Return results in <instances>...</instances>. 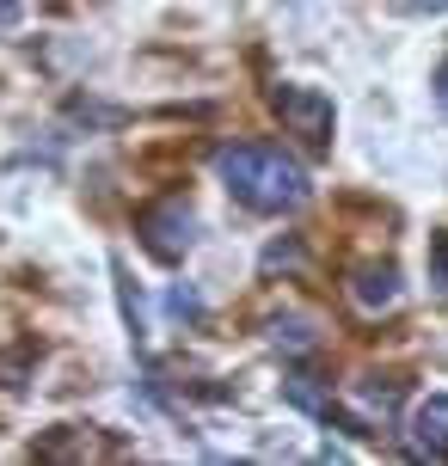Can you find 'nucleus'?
Wrapping results in <instances>:
<instances>
[{
  "label": "nucleus",
  "mask_w": 448,
  "mask_h": 466,
  "mask_svg": "<svg viewBox=\"0 0 448 466\" xmlns=\"http://www.w3.org/2000/svg\"><path fill=\"white\" fill-rule=\"evenodd\" d=\"M215 172H221V185L234 190L246 209H259V215H283V209H301L307 203L301 160L283 154L277 141H234V147H221Z\"/></svg>",
  "instance_id": "f257e3e1"
},
{
  "label": "nucleus",
  "mask_w": 448,
  "mask_h": 466,
  "mask_svg": "<svg viewBox=\"0 0 448 466\" xmlns=\"http://www.w3.org/2000/svg\"><path fill=\"white\" fill-rule=\"evenodd\" d=\"M277 116H283L289 136H301L307 147H331V129H338V111L320 86H277Z\"/></svg>",
  "instance_id": "f03ea898"
},
{
  "label": "nucleus",
  "mask_w": 448,
  "mask_h": 466,
  "mask_svg": "<svg viewBox=\"0 0 448 466\" xmlns=\"http://www.w3.org/2000/svg\"><path fill=\"white\" fill-rule=\"evenodd\" d=\"M190 228H197V221H190L185 197H160V203H148V209L136 215V233H142V246L160 258V264H178V258L190 252Z\"/></svg>",
  "instance_id": "7ed1b4c3"
},
{
  "label": "nucleus",
  "mask_w": 448,
  "mask_h": 466,
  "mask_svg": "<svg viewBox=\"0 0 448 466\" xmlns=\"http://www.w3.org/2000/svg\"><path fill=\"white\" fill-rule=\"evenodd\" d=\"M405 448H412V454H424V461H448V393L424 399V405L412 411Z\"/></svg>",
  "instance_id": "20e7f679"
},
{
  "label": "nucleus",
  "mask_w": 448,
  "mask_h": 466,
  "mask_svg": "<svg viewBox=\"0 0 448 466\" xmlns=\"http://www.w3.org/2000/svg\"><path fill=\"white\" fill-rule=\"evenodd\" d=\"M400 270L393 264H362L351 277V301L362 307V313H387V307H400Z\"/></svg>",
  "instance_id": "39448f33"
},
{
  "label": "nucleus",
  "mask_w": 448,
  "mask_h": 466,
  "mask_svg": "<svg viewBox=\"0 0 448 466\" xmlns=\"http://www.w3.org/2000/svg\"><path fill=\"white\" fill-rule=\"evenodd\" d=\"M270 344L289 350V356H307V350H320V331H313V319L289 313V319H277V326H270Z\"/></svg>",
  "instance_id": "423d86ee"
},
{
  "label": "nucleus",
  "mask_w": 448,
  "mask_h": 466,
  "mask_svg": "<svg viewBox=\"0 0 448 466\" xmlns=\"http://www.w3.org/2000/svg\"><path fill=\"white\" fill-rule=\"evenodd\" d=\"M430 277H436V289L448 295V233L436 239V252H430Z\"/></svg>",
  "instance_id": "0eeeda50"
},
{
  "label": "nucleus",
  "mask_w": 448,
  "mask_h": 466,
  "mask_svg": "<svg viewBox=\"0 0 448 466\" xmlns=\"http://www.w3.org/2000/svg\"><path fill=\"white\" fill-rule=\"evenodd\" d=\"M295 264H301L295 246H270V252H264V270H295Z\"/></svg>",
  "instance_id": "6e6552de"
},
{
  "label": "nucleus",
  "mask_w": 448,
  "mask_h": 466,
  "mask_svg": "<svg viewBox=\"0 0 448 466\" xmlns=\"http://www.w3.org/2000/svg\"><path fill=\"white\" fill-rule=\"evenodd\" d=\"M0 25H19V0H0Z\"/></svg>",
  "instance_id": "1a4fd4ad"
},
{
  "label": "nucleus",
  "mask_w": 448,
  "mask_h": 466,
  "mask_svg": "<svg viewBox=\"0 0 448 466\" xmlns=\"http://www.w3.org/2000/svg\"><path fill=\"white\" fill-rule=\"evenodd\" d=\"M436 98H443V111H448V62L436 68Z\"/></svg>",
  "instance_id": "9d476101"
},
{
  "label": "nucleus",
  "mask_w": 448,
  "mask_h": 466,
  "mask_svg": "<svg viewBox=\"0 0 448 466\" xmlns=\"http://www.w3.org/2000/svg\"><path fill=\"white\" fill-rule=\"evenodd\" d=\"M412 6H424V13H448V0H412Z\"/></svg>",
  "instance_id": "9b49d317"
}]
</instances>
